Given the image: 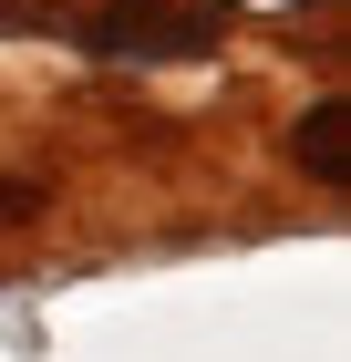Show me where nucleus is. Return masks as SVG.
Segmentation results:
<instances>
[{
  "instance_id": "1",
  "label": "nucleus",
  "mask_w": 351,
  "mask_h": 362,
  "mask_svg": "<svg viewBox=\"0 0 351 362\" xmlns=\"http://www.w3.org/2000/svg\"><path fill=\"white\" fill-rule=\"evenodd\" d=\"M93 52H145V62H176V52H207V21H155V11H114V21H93Z\"/></svg>"
},
{
  "instance_id": "2",
  "label": "nucleus",
  "mask_w": 351,
  "mask_h": 362,
  "mask_svg": "<svg viewBox=\"0 0 351 362\" xmlns=\"http://www.w3.org/2000/svg\"><path fill=\"white\" fill-rule=\"evenodd\" d=\"M290 156L321 176V187H351V145H341V104H331V93H321V104L290 124Z\"/></svg>"
},
{
  "instance_id": "3",
  "label": "nucleus",
  "mask_w": 351,
  "mask_h": 362,
  "mask_svg": "<svg viewBox=\"0 0 351 362\" xmlns=\"http://www.w3.org/2000/svg\"><path fill=\"white\" fill-rule=\"evenodd\" d=\"M21 218H42V187L31 176H0V228H21Z\"/></svg>"
}]
</instances>
